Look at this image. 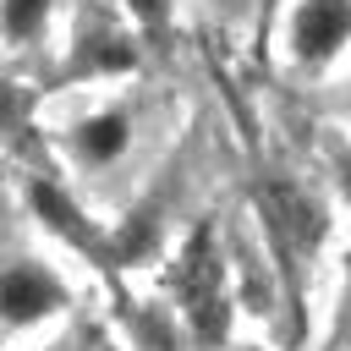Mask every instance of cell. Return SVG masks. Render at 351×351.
Returning <instances> with one entry per match:
<instances>
[{"label":"cell","instance_id":"cell-3","mask_svg":"<svg viewBox=\"0 0 351 351\" xmlns=\"http://www.w3.org/2000/svg\"><path fill=\"white\" fill-rule=\"evenodd\" d=\"M170 291L181 302V313L192 318V329L203 340H214L225 329V263H219V247L208 230H192L186 247L176 252L170 263Z\"/></svg>","mask_w":351,"mask_h":351},{"label":"cell","instance_id":"cell-2","mask_svg":"<svg viewBox=\"0 0 351 351\" xmlns=\"http://www.w3.org/2000/svg\"><path fill=\"white\" fill-rule=\"evenodd\" d=\"M137 143V110L121 104V99H104V104H88L77 110L66 126H60V154L88 170V176H104L115 170Z\"/></svg>","mask_w":351,"mask_h":351},{"label":"cell","instance_id":"cell-5","mask_svg":"<svg viewBox=\"0 0 351 351\" xmlns=\"http://www.w3.org/2000/svg\"><path fill=\"white\" fill-rule=\"evenodd\" d=\"M22 197H27V208H33V219L44 225V230H55L60 241H71V247H88V252H99L104 241H99V230L82 219V208L71 203V192L66 186H55V181H22Z\"/></svg>","mask_w":351,"mask_h":351},{"label":"cell","instance_id":"cell-10","mask_svg":"<svg viewBox=\"0 0 351 351\" xmlns=\"http://www.w3.org/2000/svg\"><path fill=\"white\" fill-rule=\"evenodd\" d=\"M346 115H351V93H346Z\"/></svg>","mask_w":351,"mask_h":351},{"label":"cell","instance_id":"cell-7","mask_svg":"<svg viewBox=\"0 0 351 351\" xmlns=\"http://www.w3.org/2000/svg\"><path fill=\"white\" fill-rule=\"evenodd\" d=\"M329 181H335V192L351 203V137L329 148Z\"/></svg>","mask_w":351,"mask_h":351},{"label":"cell","instance_id":"cell-8","mask_svg":"<svg viewBox=\"0 0 351 351\" xmlns=\"http://www.w3.org/2000/svg\"><path fill=\"white\" fill-rule=\"evenodd\" d=\"M280 11H285V0H263V16H269V22H274Z\"/></svg>","mask_w":351,"mask_h":351},{"label":"cell","instance_id":"cell-6","mask_svg":"<svg viewBox=\"0 0 351 351\" xmlns=\"http://www.w3.org/2000/svg\"><path fill=\"white\" fill-rule=\"evenodd\" d=\"M60 0H0V22H5V44L11 49H33L49 27H55Z\"/></svg>","mask_w":351,"mask_h":351},{"label":"cell","instance_id":"cell-1","mask_svg":"<svg viewBox=\"0 0 351 351\" xmlns=\"http://www.w3.org/2000/svg\"><path fill=\"white\" fill-rule=\"evenodd\" d=\"M274 27L291 71H329L351 49V0H285Z\"/></svg>","mask_w":351,"mask_h":351},{"label":"cell","instance_id":"cell-4","mask_svg":"<svg viewBox=\"0 0 351 351\" xmlns=\"http://www.w3.org/2000/svg\"><path fill=\"white\" fill-rule=\"evenodd\" d=\"M0 302H5V329H33V324H44V318H55L66 307V280L55 274V263L11 252Z\"/></svg>","mask_w":351,"mask_h":351},{"label":"cell","instance_id":"cell-9","mask_svg":"<svg viewBox=\"0 0 351 351\" xmlns=\"http://www.w3.org/2000/svg\"><path fill=\"white\" fill-rule=\"evenodd\" d=\"M241 351H263V346H241Z\"/></svg>","mask_w":351,"mask_h":351}]
</instances>
